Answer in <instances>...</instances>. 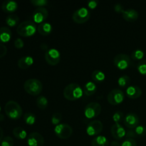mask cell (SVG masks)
Segmentation results:
<instances>
[{"label":"cell","mask_w":146,"mask_h":146,"mask_svg":"<svg viewBox=\"0 0 146 146\" xmlns=\"http://www.w3.org/2000/svg\"><path fill=\"white\" fill-rule=\"evenodd\" d=\"M125 136H126L127 138H131V139H134V138H138L135 131L133 129H129L128 130V131H126Z\"/></svg>","instance_id":"74e56055"},{"label":"cell","mask_w":146,"mask_h":146,"mask_svg":"<svg viewBox=\"0 0 146 146\" xmlns=\"http://www.w3.org/2000/svg\"><path fill=\"white\" fill-rule=\"evenodd\" d=\"M4 111L7 116L12 120H17L22 115V108L21 106L14 101H9L6 104Z\"/></svg>","instance_id":"7a4b0ae2"},{"label":"cell","mask_w":146,"mask_h":146,"mask_svg":"<svg viewBox=\"0 0 146 146\" xmlns=\"http://www.w3.org/2000/svg\"><path fill=\"white\" fill-rule=\"evenodd\" d=\"M98 1H96V0H91V1H89L88 2V6L90 9H94L98 6Z\"/></svg>","instance_id":"b9f144b4"},{"label":"cell","mask_w":146,"mask_h":146,"mask_svg":"<svg viewBox=\"0 0 146 146\" xmlns=\"http://www.w3.org/2000/svg\"><path fill=\"white\" fill-rule=\"evenodd\" d=\"M97 90V86L96 84L93 81H88L86 83L84 86V93L87 96H92L96 93Z\"/></svg>","instance_id":"7402d4cb"},{"label":"cell","mask_w":146,"mask_h":146,"mask_svg":"<svg viewBox=\"0 0 146 146\" xmlns=\"http://www.w3.org/2000/svg\"><path fill=\"white\" fill-rule=\"evenodd\" d=\"M0 112H1V106H0Z\"/></svg>","instance_id":"bcb514c9"},{"label":"cell","mask_w":146,"mask_h":146,"mask_svg":"<svg viewBox=\"0 0 146 146\" xmlns=\"http://www.w3.org/2000/svg\"><path fill=\"white\" fill-rule=\"evenodd\" d=\"M24 88L27 93L32 96H37L42 91V83L36 78L27 80L24 84Z\"/></svg>","instance_id":"277c9868"},{"label":"cell","mask_w":146,"mask_h":146,"mask_svg":"<svg viewBox=\"0 0 146 146\" xmlns=\"http://www.w3.org/2000/svg\"><path fill=\"white\" fill-rule=\"evenodd\" d=\"M45 60L49 65L56 66L61 60L60 52L56 48H49L45 53Z\"/></svg>","instance_id":"30bf717a"},{"label":"cell","mask_w":146,"mask_h":146,"mask_svg":"<svg viewBox=\"0 0 146 146\" xmlns=\"http://www.w3.org/2000/svg\"><path fill=\"white\" fill-rule=\"evenodd\" d=\"M7 48L4 44L0 43V58H2L7 54Z\"/></svg>","instance_id":"ab89813d"},{"label":"cell","mask_w":146,"mask_h":146,"mask_svg":"<svg viewBox=\"0 0 146 146\" xmlns=\"http://www.w3.org/2000/svg\"><path fill=\"white\" fill-rule=\"evenodd\" d=\"M19 21V18L17 14H11L7 16L6 18V23L9 27H15L17 24H18Z\"/></svg>","instance_id":"484cf974"},{"label":"cell","mask_w":146,"mask_h":146,"mask_svg":"<svg viewBox=\"0 0 146 146\" xmlns=\"http://www.w3.org/2000/svg\"><path fill=\"white\" fill-rule=\"evenodd\" d=\"M61 120H62V115L58 112L54 113L52 115V116H51V123L53 125H57L58 124H60V122H61Z\"/></svg>","instance_id":"4dcf8cb0"},{"label":"cell","mask_w":146,"mask_h":146,"mask_svg":"<svg viewBox=\"0 0 146 146\" xmlns=\"http://www.w3.org/2000/svg\"><path fill=\"white\" fill-rule=\"evenodd\" d=\"M36 119V118L35 114L33 113H26L24 115V121L28 125H31L35 123Z\"/></svg>","instance_id":"f1b7e54d"},{"label":"cell","mask_w":146,"mask_h":146,"mask_svg":"<svg viewBox=\"0 0 146 146\" xmlns=\"http://www.w3.org/2000/svg\"><path fill=\"white\" fill-rule=\"evenodd\" d=\"M91 78L95 82L100 83L105 80L106 76L103 71H100V70H95L93 71L92 74H91Z\"/></svg>","instance_id":"d4e9b609"},{"label":"cell","mask_w":146,"mask_h":146,"mask_svg":"<svg viewBox=\"0 0 146 146\" xmlns=\"http://www.w3.org/2000/svg\"><path fill=\"white\" fill-rule=\"evenodd\" d=\"M124 124L129 129H135L139 125L140 119L138 115L134 113H128L124 117Z\"/></svg>","instance_id":"7c38bea8"},{"label":"cell","mask_w":146,"mask_h":146,"mask_svg":"<svg viewBox=\"0 0 146 146\" xmlns=\"http://www.w3.org/2000/svg\"><path fill=\"white\" fill-rule=\"evenodd\" d=\"M111 135L115 140H121L125 136L126 131L120 123H114L111 128Z\"/></svg>","instance_id":"9a60e30c"},{"label":"cell","mask_w":146,"mask_h":146,"mask_svg":"<svg viewBox=\"0 0 146 146\" xmlns=\"http://www.w3.org/2000/svg\"><path fill=\"white\" fill-rule=\"evenodd\" d=\"M91 17L89 10L86 7H81L74 11L72 19L77 24H84Z\"/></svg>","instance_id":"9c48e42d"},{"label":"cell","mask_w":146,"mask_h":146,"mask_svg":"<svg viewBox=\"0 0 146 146\" xmlns=\"http://www.w3.org/2000/svg\"><path fill=\"white\" fill-rule=\"evenodd\" d=\"M121 146H137L136 141L131 138H126L121 144Z\"/></svg>","instance_id":"8d00e7d4"},{"label":"cell","mask_w":146,"mask_h":146,"mask_svg":"<svg viewBox=\"0 0 146 146\" xmlns=\"http://www.w3.org/2000/svg\"><path fill=\"white\" fill-rule=\"evenodd\" d=\"M118 84L121 88H128L131 84V78L127 75H123L118 79Z\"/></svg>","instance_id":"4316f807"},{"label":"cell","mask_w":146,"mask_h":146,"mask_svg":"<svg viewBox=\"0 0 146 146\" xmlns=\"http://www.w3.org/2000/svg\"><path fill=\"white\" fill-rule=\"evenodd\" d=\"M122 16L123 18L125 21L132 22V21H135L138 19V17H139V14L135 9H125L123 11Z\"/></svg>","instance_id":"e0dca14e"},{"label":"cell","mask_w":146,"mask_h":146,"mask_svg":"<svg viewBox=\"0 0 146 146\" xmlns=\"http://www.w3.org/2000/svg\"><path fill=\"white\" fill-rule=\"evenodd\" d=\"M34 63V59L30 56H25L21 57L18 60V66L21 69H27L29 68Z\"/></svg>","instance_id":"d6986e66"},{"label":"cell","mask_w":146,"mask_h":146,"mask_svg":"<svg viewBox=\"0 0 146 146\" xmlns=\"http://www.w3.org/2000/svg\"><path fill=\"white\" fill-rule=\"evenodd\" d=\"M115 66L121 70H125L132 65L131 57L125 54H117L113 59Z\"/></svg>","instance_id":"5b68a950"},{"label":"cell","mask_w":146,"mask_h":146,"mask_svg":"<svg viewBox=\"0 0 146 146\" xmlns=\"http://www.w3.org/2000/svg\"><path fill=\"white\" fill-rule=\"evenodd\" d=\"M104 125L101 121L98 120H94L91 121L86 128V133L88 135L94 136L98 135L103 131Z\"/></svg>","instance_id":"8fae6325"},{"label":"cell","mask_w":146,"mask_h":146,"mask_svg":"<svg viewBox=\"0 0 146 146\" xmlns=\"http://www.w3.org/2000/svg\"><path fill=\"white\" fill-rule=\"evenodd\" d=\"M114 10H115L117 13H123V11H124L123 5L121 4H119V3L115 4V6H114Z\"/></svg>","instance_id":"60d3db41"},{"label":"cell","mask_w":146,"mask_h":146,"mask_svg":"<svg viewBox=\"0 0 146 146\" xmlns=\"http://www.w3.org/2000/svg\"><path fill=\"white\" fill-rule=\"evenodd\" d=\"M31 3L33 5L38 7H44L48 4L47 0H31Z\"/></svg>","instance_id":"d590c367"},{"label":"cell","mask_w":146,"mask_h":146,"mask_svg":"<svg viewBox=\"0 0 146 146\" xmlns=\"http://www.w3.org/2000/svg\"><path fill=\"white\" fill-rule=\"evenodd\" d=\"M54 133L61 139H67L73 134V128L67 123H60L55 126Z\"/></svg>","instance_id":"8992f818"},{"label":"cell","mask_w":146,"mask_h":146,"mask_svg":"<svg viewBox=\"0 0 146 146\" xmlns=\"http://www.w3.org/2000/svg\"><path fill=\"white\" fill-rule=\"evenodd\" d=\"M48 104V99L46 97L44 96H39L38 98H36V105L38 108L41 110H44L47 108Z\"/></svg>","instance_id":"83f0119b"},{"label":"cell","mask_w":146,"mask_h":146,"mask_svg":"<svg viewBox=\"0 0 146 146\" xmlns=\"http://www.w3.org/2000/svg\"><path fill=\"white\" fill-rule=\"evenodd\" d=\"M134 131H135L138 138V137L143 136V135H145L146 133V128L145 126H143V125H138V126L135 128Z\"/></svg>","instance_id":"e575fe53"},{"label":"cell","mask_w":146,"mask_h":146,"mask_svg":"<svg viewBox=\"0 0 146 146\" xmlns=\"http://www.w3.org/2000/svg\"><path fill=\"white\" fill-rule=\"evenodd\" d=\"M11 38V31L9 28L7 27H2L0 28V41L6 43L9 41Z\"/></svg>","instance_id":"44dd1931"},{"label":"cell","mask_w":146,"mask_h":146,"mask_svg":"<svg viewBox=\"0 0 146 146\" xmlns=\"http://www.w3.org/2000/svg\"><path fill=\"white\" fill-rule=\"evenodd\" d=\"M24 43L23 40L20 38H17V39L14 41V46L17 48H21L24 47Z\"/></svg>","instance_id":"f35d334b"},{"label":"cell","mask_w":146,"mask_h":146,"mask_svg":"<svg viewBox=\"0 0 146 146\" xmlns=\"http://www.w3.org/2000/svg\"><path fill=\"white\" fill-rule=\"evenodd\" d=\"M13 135L14 137L20 140L25 139L27 137V131L21 127H16L13 130Z\"/></svg>","instance_id":"cb8c5ba5"},{"label":"cell","mask_w":146,"mask_h":146,"mask_svg":"<svg viewBox=\"0 0 146 146\" xmlns=\"http://www.w3.org/2000/svg\"><path fill=\"white\" fill-rule=\"evenodd\" d=\"M138 72L143 76H146V59L140 61L137 65Z\"/></svg>","instance_id":"1f68e13d"},{"label":"cell","mask_w":146,"mask_h":146,"mask_svg":"<svg viewBox=\"0 0 146 146\" xmlns=\"http://www.w3.org/2000/svg\"><path fill=\"white\" fill-rule=\"evenodd\" d=\"M84 91L79 84L71 83L65 87L64 90V96L68 101H76L82 97Z\"/></svg>","instance_id":"6da1fadb"},{"label":"cell","mask_w":146,"mask_h":146,"mask_svg":"<svg viewBox=\"0 0 146 146\" xmlns=\"http://www.w3.org/2000/svg\"><path fill=\"white\" fill-rule=\"evenodd\" d=\"M144 52L141 49H136L134 51H133L132 54H131V58L135 61H138V60H141L144 56Z\"/></svg>","instance_id":"f546056e"},{"label":"cell","mask_w":146,"mask_h":146,"mask_svg":"<svg viewBox=\"0 0 146 146\" xmlns=\"http://www.w3.org/2000/svg\"><path fill=\"white\" fill-rule=\"evenodd\" d=\"M36 26L32 21L27 20L20 23L17 28V32L19 35L24 37L31 36L36 31Z\"/></svg>","instance_id":"3957f363"},{"label":"cell","mask_w":146,"mask_h":146,"mask_svg":"<svg viewBox=\"0 0 146 146\" xmlns=\"http://www.w3.org/2000/svg\"><path fill=\"white\" fill-rule=\"evenodd\" d=\"M27 144L29 146H44V138L39 133H31L27 137Z\"/></svg>","instance_id":"5bb4252c"},{"label":"cell","mask_w":146,"mask_h":146,"mask_svg":"<svg viewBox=\"0 0 146 146\" xmlns=\"http://www.w3.org/2000/svg\"><path fill=\"white\" fill-rule=\"evenodd\" d=\"M14 140L11 137L6 136L1 142V146H14Z\"/></svg>","instance_id":"836d02e7"},{"label":"cell","mask_w":146,"mask_h":146,"mask_svg":"<svg viewBox=\"0 0 146 146\" xmlns=\"http://www.w3.org/2000/svg\"><path fill=\"white\" fill-rule=\"evenodd\" d=\"M101 106L99 104L91 102L87 104L84 109V115L88 119L96 118L101 114Z\"/></svg>","instance_id":"ba28073f"},{"label":"cell","mask_w":146,"mask_h":146,"mask_svg":"<svg viewBox=\"0 0 146 146\" xmlns=\"http://www.w3.org/2000/svg\"><path fill=\"white\" fill-rule=\"evenodd\" d=\"M3 119H4V115L0 113V121H3Z\"/></svg>","instance_id":"f6af8a7d"},{"label":"cell","mask_w":146,"mask_h":146,"mask_svg":"<svg viewBox=\"0 0 146 146\" xmlns=\"http://www.w3.org/2000/svg\"><path fill=\"white\" fill-rule=\"evenodd\" d=\"M124 99H125V94L123 91L117 88L111 90L107 96V100L111 105L115 106L122 104Z\"/></svg>","instance_id":"52a82bcc"},{"label":"cell","mask_w":146,"mask_h":146,"mask_svg":"<svg viewBox=\"0 0 146 146\" xmlns=\"http://www.w3.org/2000/svg\"><path fill=\"white\" fill-rule=\"evenodd\" d=\"M125 94L131 99H137L142 95V90L137 86H130L125 90Z\"/></svg>","instance_id":"2e32d148"},{"label":"cell","mask_w":146,"mask_h":146,"mask_svg":"<svg viewBox=\"0 0 146 146\" xmlns=\"http://www.w3.org/2000/svg\"><path fill=\"white\" fill-rule=\"evenodd\" d=\"M37 31L41 35L47 36L50 34L52 31V26L48 22H43L38 24L37 27Z\"/></svg>","instance_id":"ffe728a7"},{"label":"cell","mask_w":146,"mask_h":146,"mask_svg":"<svg viewBox=\"0 0 146 146\" xmlns=\"http://www.w3.org/2000/svg\"><path fill=\"white\" fill-rule=\"evenodd\" d=\"M109 142L108 138L104 135L95 137L91 141V146H108Z\"/></svg>","instance_id":"603a6c76"},{"label":"cell","mask_w":146,"mask_h":146,"mask_svg":"<svg viewBox=\"0 0 146 146\" xmlns=\"http://www.w3.org/2000/svg\"><path fill=\"white\" fill-rule=\"evenodd\" d=\"M18 8V4L14 0H6L1 4V9L4 12L12 13Z\"/></svg>","instance_id":"ac0fdd59"},{"label":"cell","mask_w":146,"mask_h":146,"mask_svg":"<svg viewBox=\"0 0 146 146\" xmlns=\"http://www.w3.org/2000/svg\"><path fill=\"white\" fill-rule=\"evenodd\" d=\"M48 16V11L45 7H38L34 10L32 14V18L34 23H41L44 22Z\"/></svg>","instance_id":"4fadbf2b"},{"label":"cell","mask_w":146,"mask_h":146,"mask_svg":"<svg viewBox=\"0 0 146 146\" xmlns=\"http://www.w3.org/2000/svg\"><path fill=\"white\" fill-rule=\"evenodd\" d=\"M111 146H121V145L118 142V141H113V142L111 143Z\"/></svg>","instance_id":"ee69618b"},{"label":"cell","mask_w":146,"mask_h":146,"mask_svg":"<svg viewBox=\"0 0 146 146\" xmlns=\"http://www.w3.org/2000/svg\"><path fill=\"white\" fill-rule=\"evenodd\" d=\"M124 114L122 111H116L113 115V120L115 123H120L123 120H124Z\"/></svg>","instance_id":"d6a6232c"},{"label":"cell","mask_w":146,"mask_h":146,"mask_svg":"<svg viewBox=\"0 0 146 146\" xmlns=\"http://www.w3.org/2000/svg\"><path fill=\"white\" fill-rule=\"evenodd\" d=\"M3 135H4V132H3V130L2 128H1V126H0V143L1 142V141L3 140Z\"/></svg>","instance_id":"7bdbcfd3"}]
</instances>
